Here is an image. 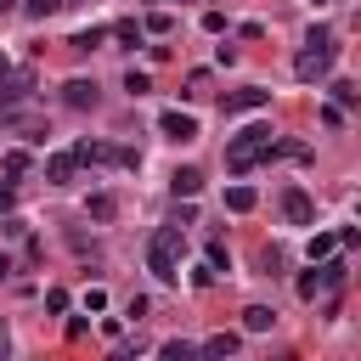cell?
I'll use <instances>...</instances> for the list:
<instances>
[{
    "mask_svg": "<svg viewBox=\"0 0 361 361\" xmlns=\"http://www.w3.org/2000/svg\"><path fill=\"white\" fill-rule=\"evenodd\" d=\"M276 152V135H271V124H243L231 141H226V169L231 175H248L254 164H265Z\"/></svg>",
    "mask_w": 361,
    "mask_h": 361,
    "instance_id": "cell-1",
    "label": "cell"
},
{
    "mask_svg": "<svg viewBox=\"0 0 361 361\" xmlns=\"http://www.w3.org/2000/svg\"><path fill=\"white\" fill-rule=\"evenodd\" d=\"M293 73H299L305 85H316V79H327V73H333V34H327V28H310L305 51L293 56Z\"/></svg>",
    "mask_w": 361,
    "mask_h": 361,
    "instance_id": "cell-2",
    "label": "cell"
},
{
    "mask_svg": "<svg viewBox=\"0 0 361 361\" xmlns=\"http://www.w3.org/2000/svg\"><path fill=\"white\" fill-rule=\"evenodd\" d=\"M180 248H186V237H180V226H158V237H152V248H147V265H152V276L158 282H175L180 271Z\"/></svg>",
    "mask_w": 361,
    "mask_h": 361,
    "instance_id": "cell-3",
    "label": "cell"
},
{
    "mask_svg": "<svg viewBox=\"0 0 361 361\" xmlns=\"http://www.w3.org/2000/svg\"><path fill=\"white\" fill-rule=\"evenodd\" d=\"M73 158H79V164H124V169H135V164H141L135 152L107 147V141H79V147H73Z\"/></svg>",
    "mask_w": 361,
    "mask_h": 361,
    "instance_id": "cell-4",
    "label": "cell"
},
{
    "mask_svg": "<svg viewBox=\"0 0 361 361\" xmlns=\"http://www.w3.org/2000/svg\"><path fill=\"white\" fill-rule=\"evenodd\" d=\"M265 102H271V90H265V85H243V90H231V96L220 102V113H226V118H237V113H259Z\"/></svg>",
    "mask_w": 361,
    "mask_h": 361,
    "instance_id": "cell-5",
    "label": "cell"
},
{
    "mask_svg": "<svg viewBox=\"0 0 361 361\" xmlns=\"http://www.w3.org/2000/svg\"><path fill=\"white\" fill-rule=\"evenodd\" d=\"M158 130H164L169 141H197V118L180 113V107H164V113H158Z\"/></svg>",
    "mask_w": 361,
    "mask_h": 361,
    "instance_id": "cell-6",
    "label": "cell"
},
{
    "mask_svg": "<svg viewBox=\"0 0 361 361\" xmlns=\"http://www.w3.org/2000/svg\"><path fill=\"white\" fill-rule=\"evenodd\" d=\"M28 90H34V73H11V68H6V73H0V113H11Z\"/></svg>",
    "mask_w": 361,
    "mask_h": 361,
    "instance_id": "cell-7",
    "label": "cell"
},
{
    "mask_svg": "<svg viewBox=\"0 0 361 361\" xmlns=\"http://www.w3.org/2000/svg\"><path fill=\"white\" fill-rule=\"evenodd\" d=\"M73 169H79V158H73V152H51V158H45V180H51V186H68V180H73Z\"/></svg>",
    "mask_w": 361,
    "mask_h": 361,
    "instance_id": "cell-8",
    "label": "cell"
},
{
    "mask_svg": "<svg viewBox=\"0 0 361 361\" xmlns=\"http://www.w3.org/2000/svg\"><path fill=\"white\" fill-rule=\"evenodd\" d=\"M282 214H288L293 226H310V214H316V209H310V197H305L299 186H288V192H282Z\"/></svg>",
    "mask_w": 361,
    "mask_h": 361,
    "instance_id": "cell-9",
    "label": "cell"
},
{
    "mask_svg": "<svg viewBox=\"0 0 361 361\" xmlns=\"http://www.w3.org/2000/svg\"><path fill=\"white\" fill-rule=\"evenodd\" d=\"M62 102H68V107H96V85H90V79H68V85H62Z\"/></svg>",
    "mask_w": 361,
    "mask_h": 361,
    "instance_id": "cell-10",
    "label": "cell"
},
{
    "mask_svg": "<svg viewBox=\"0 0 361 361\" xmlns=\"http://www.w3.org/2000/svg\"><path fill=\"white\" fill-rule=\"evenodd\" d=\"M169 192H175V197H197V192H203V169H175V175H169Z\"/></svg>",
    "mask_w": 361,
    "mask_h": 361,
    "instance_id": "cell-11",
    "label": "cell"
},
{
    "mask_svg": "<svg viewBox=\"0 0 361 361\" xmlns=\"http://www.w3.org/2000/svg\"><path fill=\"white\" fill-rule=\"evenodd\" d=\"M254 203H259V192H254V186H226V209H231V214H248Z\"/></svg>",
    "mask_w": 361,
    "mask_h": 361,
    "instance_id": "cell-12",
    "label": "cell"
},
{
    "mask_svg": "<svg viewBox=\"0 0 361 361\" xmlns=\"http://www.w3.org/2000/svg\"><path fill=\"white\" fill-rule=\"evenodd\" d=\"M85 214H90V220H102V226H107V220H113V214H118V197H113V192H96V197H90V203H85Z\"/></svg>",
    "mask_w": 361,
    "mask_h": 361,
    "instance_id": "cell-13",
    "label": "cell"
},
{
    "mask_svg": "<svg viewBox=\"0 0 361 361\" xmlns=\"http://www.w3.org/2000/svg\"><path fill=\"white\" fill-rule=\"evenodd\" d=\"M271 322H276V310H271V305H248V310H243V333H265Z\"/></svg>",
    "mask_w": 361,
    "mask_h": 361,
    "instance_id": "cell-14",
    "label": "cell"
},
{
    "mask_svg": "<svg viewBox=\"0 0 361 361\" xmlns=\"http://www.w3.org/2000/svg\"><path fill=\"white\" fill-rule=\"evenodd\" d=\"M333 248H338V231H310V243H305V254H310V259H327Z\"/></svg>",
    "mask_w": 361,
    "mask_h": 361,
    "instance_id": "cell-15",
    "label": "cell"
},
{
    "mask_svg": "<svg viewBox=\"0 0 361 361\" xmlns=\"http://www.w3.org/2000/svg\"><path fill=\"white\" fill-rule=\"evenodd\" d=\"M237 333H214V338H203V355H237Z\"/></svg>",
    "mask_w": 361,
    "mask_h": 361,
    "instance_id": "cell-16",
    "label": "cell"
},
{
    "mask_svg": "<svg viewBox=\"0 0 361 361\" xmlns=\"http://www.w3.org/2000/svg\"><path fill=\"white\" fill-rule=\"evenodd\" d=\"M102 39H107V28H79V34L68 39V45H73V51H96Z\"/></svg>",
    "mask_w": 361,
    "mask_h": 361,
    "instance_id": "cell-17",
    "label": "cell"
},
{
    "mask_svg": "<svg viewBox=\"0 0 361 361\" xmlns=\"http://www.w3.org/2000/svg\"><path fill=\"white\" fill-rule=\"evenodd\" d=\"M327 90H333V107H355V96H361V90L350 85V79H333Z\"/></svg>",
    "mask_w": 361,
    "mask_h": 361,
    "instance_id": "cell-18",
    "label": "cell"
},
{
    "mask_svg": "<svg viewBox=\"0 0 361 361\" xmlns=\"http://www.w3.org/2000/svg\"><path fill=\"white\" fill-rule=\"evenodd\" d=\"M192 350H197V344H186V338H164V344H158V355H164V361H186Z\"/></svg>",
    "mask_w": 361,
    "mask_h": 361,
    "instance_id": "cell-19",
    "label": "cell"
},
{
    "mask_svg": "<svg viewBox=\"0 0 361 361\" xmlns=\"http://www.w3.org/2000/svg\"><path fill=\"white\" fill-rule=\"evenodd\" d=\"M169 28H175L169 11H147V23H141V34H169Z\"/></svg>",
    "mask_w": 361,
    "mask_h": 361,
    "instance_id": "cell-20",
    "label": "cell"
},
{
    "mask_svg": "<svg viewBox=\"0 0 361 361\" xmlns=\"http://www.w3.org/2000/svg\"><path fill=\"white\" fill-rule=\"evenodd\" d=\"M124 90H130V96H147V90H152V79H147L141 68H130V73H124Z\"/></svg>",
    "mask_w": 361,
    "mask_h": 361,
    "instance_id": "cell-21",
    "label": "cell"
},
{
    "mask_svg": "<svg viewBox=\"0 0 361 361\" xmlns=\"http://www.w3.org/2000/svg\"><path fill=\"white\" fill-rule=\"evenodd\" d=\"M203 259H209V265H214V271H220V265H231V248H226V243H220V237H214V243H209V248H203Z\"/></svg>",
    "mask_w": 361,
    "mask_h": 361,
    "instance_id": "cell-22",
    "label": "cell"
},
{
    "mask_svg": "<svg viewBox=\"0 0 361 361\" xmlns=\"http://www.w3.org/2000/svg\"><path fill=\"white\" fill-rule=\"evenodd\" d=\"M28 164H34V158H28V152H23V147H11V152H6V175H23V169H28Z\"/></svg>",
    "mask_w": 361,
    "mask_h": 361,
    "instance_id": "cell-23",
    "label": "cell"
},
{
    "mask_svg": "<svg viewBox=\"0 0 361 361\" xmlns=\"http://www.w3.org/2000/svg\"><path fill=\"white\" fill-rule=\"evenodd\" d=\"M316 293H322V276H316V265H310V271L299 276V299H316Z\"/></svg>",
    "mask_w": 361,
    "mask_h": 361,
    "instance_id": "cell-24",
    "label": "cell"
},
{
    "mask_svg": "<svg viewBox=\"0 0 361 361\" xmlns=\"http://www.w3.org/2000/svg\"><path fill=\"white\" fill-rule=\"evenodd\" d=\"M45 310L62 316V310H68V288H45Z\"/></svg>",
    "mask_w": 361,
    "mask_h": 361,
    "instance_id": "cell-25",
    "label": "cell"
},
{
    "mask_svg": "<svg viewBox=\"0 0 361 361\" xmlns=\"http://www.w3.org/2000/svg\"><path fill=\"white\" fill-rule=\"evenodd\" d=\"M113 34H118V39H124V45H141V23H118V28H113Z\"/></svg>",
    "mask_w": 361,
    "mask_h": 361,
    "instance_id": "cell-26",
    "label": "cell"
},
{
    "mask_svg": "<svg viewBox=\"0 0 361 361\" xmlns=\"http://www.w3.org/2000/svg\"><path fill=\"white\" fill-rule=\"evenodd\" d=\"M322 124H327V130H338V124H344V107H333V102H327V107H322Z\"/></svg>",
    "mask_w": 361,
    "mask_h": 361,
    "instance_id": "cell-27",
    "label": "cell"
},
{
    "mask_svg": "<svg viewBox=\"0 0 361 361\" xmlns=\"http://www.w3.org/2000/svg\"><path fill=\"white\" fill-rule=\"evenodd\" d=\"M85 310H107V293L102 288H85Z\"/></svg>",
    "mask_w": 361,
    "mask_h": 361,
    "instance_id": "cell-28",
    "label": "cell"
},
{
    "mask_svg": "<svg viewBox=\"0 0 361 361\" xmlns=\"http://www.w3.org/2000/svg\"><path fill=\"white\" fill-rule=\"evenodd\" d=\"M147 310H152V305H147V299H141V293H135V299H130V305H124V316H130V322H141V316H147Z\"/></svg>",
    "mask_w": 361,
    "mask_h": 361,
    "instance_id": "cell-29",
    "label": "cell"
},
{
    "mask_svg": "<svg viewBox=\"0 0 361 361\" xmlns=\"http://www.w3.org/2000/svg\"><path fill=\"white\" fill-rule=\"evenodd\" d=\"M28 11H34V17H45V11H56V0H28Z\"/></svg>",
    "mask_w": 361,
    "mask_h": 361,
    "instance_id": "cell-30",
    "label": "cell"
},
{
    "mask_svg": "<svg viewBox=\"0 0 361 361\" xmlns=\"http://www.w3.org/2000/svg\"><path fill=\"white\" fill-rule=\"evenodd\" d=\"M11 209V180H0V214Z\"/></svg>",
    "mask_w": 361,
    "mask_h": 361,
    "instance_id": "cell-31",
    "label": "cell"
},
{
    "mask_svg": "<svg viewBox=\"0 0 361 361\" xmlns=\"http://www.w3.org/2000/svg\"><path fill=\"white\" fill-rule=\"evenodd\" d=\"M6 271H11V259H6V254H0V276H6Z\"/></svg>",
    "mask_w": 361,
    "mask_h": 361,
    "instance_id": "cell-32",
    "label": "cell"
},
{
    "mask_svg": "<svg viewBox=\"0 0 361 361\" xmlns=\"http://www.w3.org/2000/svg\"><path fill=\"white\" fill-rule=\"evenodd\" d=\"M0 355H6V322H0Z\"/></svg>",
    "mask_w": 361,
    "mask_h": 361,
    "instance_id": "cell-33",
    "label": "cell"
},
{
    "mask_svg": "<svg viewBox=\"0 0 361 361\" xmlns=\"http://www.w3.org/2000/svg\"><path fill=\"white\" fill-rule=\"evenodd\" d=\"M6 68H11V62H6V51H0V73H6Z\"/></svg>",
    "mask_w": 361,
    "mask_h": 361,
    "instance_id": "cell-34",
    "label": "cell"
},
{
    "mask_svg": "<svg viewBox=\"0 0 361 361\" xmlns=\"http://www.w3.org/2000/svg\"><path fill=\"white\" fill-rule=\"evenodd\" d=\"M11 6H17V0H0V11H11Z\"/></svg>",
    "mask_w": 361,
    "mask_h": 361,
    "instance_id": "cell-35",
    "label": "cell"
},
{
    "mask_svg": "<svg viewBox=\"0 0 361 361\" xmlns=\"http://www.w3.org/2000/svg\"><path fill=\"white\" fill-rule=\"evenodd\" d=\"M56 6H73V0H56Z\"/></svg>",
    "mask_w": 361,
    "mask_h": 361,
    "instance_id": "cell-36",
    "label": "cell"
}]
</instances>
